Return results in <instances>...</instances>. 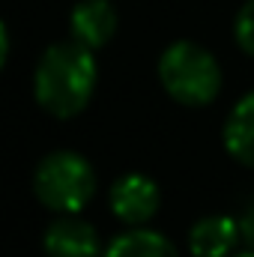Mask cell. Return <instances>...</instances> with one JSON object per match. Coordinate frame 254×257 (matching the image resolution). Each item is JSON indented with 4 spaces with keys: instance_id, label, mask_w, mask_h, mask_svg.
Listing matches in <instances>:
<instances>
[{
    "instance_id": "13",
    "label": "cell",
    "mask_w": 254,
    "mask_h": 257,
    "mask_svg": "<svg viewBox=\"0 0 254 257\" xmlns=\"http://www.w3.org/2000/svg\"><path fill=\"white\" fill-rule=\"evenodd\" d=\"M230 257H254V251L248 248V251H242V254H230Z\"/></svg>"
},
{
    "instance_id": "11",
    "label": "cell",
    "mask_w": 254,
    "mask_h": 257,
    "mask_svg": "<svg viewBox=\"0 0 254 257\" xmlns=\"http://www.w3.org/2000/svg\"><path fill=\"white\" fill-rule=\"evenodd\" d=\"M239 233H242V242L254 251V203L242 212V218H239Z\"/></svg>"
},
{
    "instance_id": "2",
    "label": "cell",
    "mask_w": 254,
    "mask_h": 257,
    "mask_svg": "<svg viewBox=\"0 0 254 257\" xmlns=\"http://www.w3.org/2000/svg\"><path fill=\"white\" fill-rule=\"evenodd\" d=\"M159 81L180 105L203 108L221 90V69L203 45L180 39L159 57Z\"/></svg>"
},
{
    "instance_id": "3",
    "label": "cell",
    "mask_w": 254,
    "mask_h": 257,
    "mask_svg": "<svg viewBox=\"0 0 254 257\" xmlns=\"http://www.w3.org/2000/svg\"><path fill=\"white\" fill-rule=\"evenodd\" d=\"M33 192L48 209L75 215L96 194V171L78 153H51L39 162L33 174Z\"/></svg>"
},
{
    "instance_id": "7",
    "label": "cell",
    "mask_w": 254,
    "mask_h": 257,
    "mask_svg": "<svg viewBox=\"0 0 254 257\" xmlns=\"http://www.w3.org/2000/svg\"><path fill=\"white\" fill-rule=\"evenodd\" d=\"M239 236V221L230 215H206L191 227L189 248L194 257H230Z\"/></svg>"
},
{
    "instance_id": "6",
    "label": "cell",
    "mask_w": 254,
    "mask_h": 257,
    "mask_svg": "<svg viewBox=\"0 0 254 257\" xmlns=\"http://www.w3.org/2000/svg\"><path fill=\"white\" fill-rule=\"evenodd\" d=\"M69 27H72V39L96 51L108 45L111 36L117 33V9L111 0H81L72 9Z\"/></svg>"
},
{
    "instance_id": "9",
    "label": "cell",
    "mask_w": 254,
    "mask_h": 257,
    "mask_svg": "<svg viewBox=\"0 0 254 257\" xmlns=\"http://www.w3.org/2000/svg\"><path fill=\"white\" fill-rule=\"evenodd\" d=\"M105 257H180L177 248L171 245L168 236L147 230V227H135L123 236H117L108 248Z\"/></svg>"
},
{
    "instance_id": "10",
    "label": "cell",
    "mask_w": 254,
    "mask_h": 257,
    "mask_svg": "<svg viewBox=\"0 0 254 257\" xmlns=\"http://www.w3.org/2000/svg\"><path fill=\"white\" fill-rule=\"evenodd\" d=\"M233 30H236V42H239V48L254 57V0H248V3L239 9V15H236V27H233Z\"/></svg>"
},
{
    "instance_id": "8",
    "label": "cell",
    "mask_w": 254,
    "mask_h": 257,
    "mask_svg": "<svg viewBox=\"0 0 254 257\" xmlns=\"http://www.w3.org/2000/svg\"><path fill=\"white\" fill-rule=\"evenodd\" d=\"M224 147L227 153L254 168V90L248 96H242L233 111L227 114V123H224Z\"/></svg>"
},
{
    "instance_id": "4",
    "label": "cell",
    "mask_w": 254,
    "mask_h": 257,
    "mask_svg": "<svg viewBox=\"0 0 254 257\" xmlns=\"http://www.w3.org/2000/svg\"><path fill=\"white\" fill-rule=\"evenodd\" d=\"M162 203L159 186L144 174H126L111 186V209L126 224H147Z\"/></svg>"
},
{
    "instance_id": "1",
    "label": "cell",
    "mask_w": 254,
    "mask_h": 257,
    "mask_svg": "<svg viewBox=\"0 0 254 257\" xmlns=\"http://www.w3.org/2000/svg\"><path fill=\"white\" fill-rule=\"evenodd\" d=\"M96 57L93 48L81 45L78 39L57 42L45 48L33 72V93L42 111H48L57 120H69L81 114L96 90Z\"/></svg>"
},
{
    "instance_id": "5",
    "label": "cell",
    "mask_w": 254,
    "mask_h": 257,
    "mask_svg": "<svg viewBox=\"0 0 254 257\" xmlns=\"http://www.w3.org/2000/svg\"><path fill=\"white\" fill-rule=\"evenodd\" d=\"M42 245H45L48 257H99V251H102L96 227L75 215L57 218L45 230Z\"/></svg>"
},
{
    "instance_id": "12",
    "label": "cell",
    "mask_w": 254,
    "mask_h": 257,
    "mask_svg": "<svg viewBox=\"0 0 254 257\" xmlns=\"http://www.w3.org/2000/svg\"><path fill=\"white\" fill-rule=\"evenodd\" d=\"M9 60V30L0 24V66Z\"/></svg>"
}]
</instances>
